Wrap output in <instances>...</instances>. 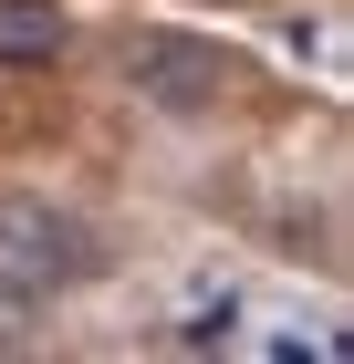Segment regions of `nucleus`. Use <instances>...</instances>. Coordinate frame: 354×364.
I'll return each mask as SVG.
<instances>
[{"instance_id": "f257e3e1", "label": "nucleus", "mask_w": 354, "mask_h": 364, "mask_svg": "<svg viewBox=\"0 0 354 364\" xmlns=\"http://www.w3.org/2000/svg\"><path fill=\"white\" fill-rule=\"evenodd\" d=\"M94 271H105L94 219H73L63 198H31V188L0 198V343H31V323Z\"/></svg>"}, {"instance_id": "f03ea898", "label": "nucleus", "mask_w": 354, "mask_h": 364, "mask_svg": "<svg viewBox=\"0 0 354 364\" xmlns=\"http://www.w3.org/2000/svg\"><path fill=\"white\" fill-rule=\"evenodd\" d=\"M73 53V21L53 0H0V73H53Z\"/></svg>"}]
</instances>
